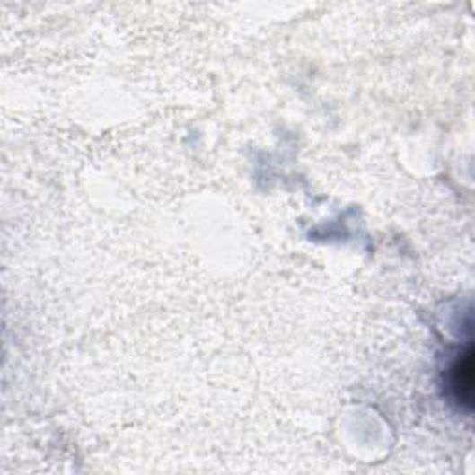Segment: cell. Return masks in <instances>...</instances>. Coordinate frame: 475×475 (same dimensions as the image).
<instances>
[{"mask_svg": "<svg viewBox=\"0 0 475 475\" xmlns=\"http://www.w3.org/2000/svg\"><path fill=\"white\" fill-rule=\"evenodd\" d=\"M452 390L455 394V400L464 405H473V353L471 349L462 355L452 370Z\"/></svg>", "mask_w": 475, "mask_h": 475, "instance_id": "cell-1", "label": "cell"}]
</instances>
